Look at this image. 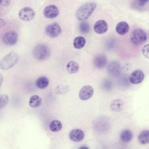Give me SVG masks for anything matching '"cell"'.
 <instances>
[{"mask_svg":"<svg viewBox=\"0 0 149 149\" xmlns=\"http://www.w3.org/2000/svg\"><path fill=\"white\" fill-rule=\"evenodd\" d=\"M97 6V4L94 2L86 3L81 6L77 10L75 15L79 20H84L91 15Z\"/></svg>","mask_w":149,"mask_h":149,"instance_id":"6da1fadb","label":"cell"},{"mask_svg":"<svg viewBox=\"0 0 149 149\" xmlns=\"http://www.w3.org/2000/svg\"><path fill=\"white\" fill-rule=\"evenodd\" d=\"M19 58L17 53L13 51L11 52L1 59L0 63V68L3 70L10 68L17 63Z\"/></svg>","mask_w":149,"mask_h":149,"instance_id":"7a4b0ae2","label":"cell"},{"mask_svg":"<svg viewBox=\"0 0 149 149\" xmlns=\"http://www.w3.org/2000/svg\"><path fill=\"white\" fill-rule=\"evenodd\" d=\"M33 53L36 58L41 60L47 59L50 54L49 48L46 45L42 44L36 45L33 49Z\"/></svg>","mask_w":149,"mask_h":149,"instance_id":"3957f363","label":"cell"},{"mask_svg":"<svg viewBox=\"0 0 149 149\" xmlns=\"http://www.w3.org/2000/svg\"><path fill=\"white\" fill-rule=\"evenodd\" d=\"M147 36L146 32L142 29L138 28L134 30L130 35L132 42L138 45L144 43L146 40Z\"/></svg>","mask_w":149,"mask_h":149,"instance_id":"277c9868","label":"cell"},{"mask_svg":"<svg viewBox=\"0 0 149 149\" xmlns=\"http://www.w3.org/2000/svg\"><path fill=\"white\" fill-rule=\"evenodd\" d=\"M61 29L57 23H54L47 25L45 29V32L49 37L54 38L57 37L61 33Z\"/></svg>","mask_w":149,"mask_h":149,"instance_id":"5b68a950","label":"cell"},{"mask_svg":"<svg viewBox=\"0 0 149 149\" xmlns=\"http://www.w3.org/2000/svg\"><path fill=\"white\" fill-rule=\"evenodd\" d=\"M18 15L19 17L22 20L28 21L33 18L35 13L32 8L30 7H26L20 10Z\"/></svg>","mask_w":149,"mask_h":149,"instance_id":"8992f818","label":"cell"},{"mask_svg":"<svg viewBox=\"0 0 149 149\" xmlns=\"http://www.w3.org/2000/svg\"><path fill=\"white\" fill-rule=\"evenodd\" d=\"M18 39V34L14 31H10L6 33L3 38V43L8 45H12L15 44Z\"/></svg>","mask_w":149,"mask_h":149,"instance_id":"52a82bcc","label":"cell"},{"mask_svg":"<svg viewBox=\"0 0 149 149\" xmlns=\"http://www.w3.org/2000/svg\"><path fill=\"white\" fill-rule=\"evenodd\" d=\"M94 89L90 86L86 85L82 87L79 92V97L81 100H86L91 98L94 93Z\"/></svg>","mask_w":149,"mask_h":149,"instance_id":"ba28073f","label":"cell"},{"mask_svg":"<svg viewBox=\"0 0 149 149\" xmlns=\"http://www.w3.org/2000/svg\"><path fill=\"white\" fill-rule=\"evenodd\" d=\"M59 11L57 7L53 5L46 6L43 11L44 16L48 18H54L58 16Z\"/></svg>","mask_w":149,"mask_h":149,"instance_id":"9c48e42d","label":"cell"},{"mask_svg":"<svg viewBox=\"0 0 149 149\" xmlns=\"http://www.w3.org/2000/svg\"><path fill=\"white\" fill-rule=\"evenodd\" d=\"M144 75L143 72L139 70L132 72L130 75V81L134 84H138L141 82L144 79Z\"/></svg>","mask_w":149,"mask_h":149,"instance_id":"30bf717a","label":"cell"},{"mask_svg":"<svg viewBox=\"0 0 149 149\" xmlns=\"http://www.w3.org/2000/svg\"><path fill=\"white\" fill-rule=\"evenodd\" d=\"M121 66L119 63L116 61H113L108 65L107 71L109 73L113 76L118 75L120 73Z\"/></svg>","mask_w":149,"mask_h":149,"instance_id":"8fae6325","label":"cell"},{"mask_svg":"<svg viewBox=\"0 0 149 149\" xmlns=\"http://www.w3.org/2000/svg\"><path fill=\"white\" fill-rule=\"evenodd\" d=\"M69 136L71 140L74 142H79L84 138V134L83 131L79 129H74L70 132Z\"/></svg>","mask_w":149,"mask_h":149,"instance_id":"7c38bea8","label":"cell"},{"mask_svg":"<svg viewBox=\"0 0 149 149\" xmlns=\"http://www.w3.org/2000/svg\"><path fill=\"white\" fill-rule=\"evenodd\" d=\"M107 63L106 56L103 54H100L96 56L93 60V64L97 68L102 69L104 68Z\"/></svg>","mask_w":149,"mask_h":149,"instance_id":"4fadbf2b","label":"cell"},{"mask_svg":"<svg viewBox=\"0 0 149 149\" xmlns=\"http://www.w3.org/2000/svg\"><path fill=\"white\" fill-rule=\"evenodd\" d=\"M108 28L107 22L104 20H98L96 22L94 26L95 31L98 34H102L106 32Z\"/></svg>","mask_w":149,"mask_h":149,"instance_id":"5bb4252c","label":"cell"},{"mask_svg":"<svg viewBox=\"0 0 149 149\" xmlns=\"http://www.w3.org/2000/svg\"><path fill=\"white\" fill-rule=\"evenodd\" d=\"M129 30L128 24L125 22H121L118 23L116 27V32L120 35H124Z\"/></svg>","mask_w":149,"mask_h":149,"instance_id":"9a60e30c","label":"cell"},{"mask_svg":"<svg viewBox=\"0 0 149 149\" xmlns=\"http://www.w3.org/2000/svg\"><path fill=\"white\" fill-rule=\"evenodd\" d=\"M149 1L135 0L132 3V7L134 9L139 11L144 10L146 9Z\"/></svg>","mask_w":149,"mask_h":149,"instance_id":"2e32d148","label":"cell"},{"mask_svg":"<svg viewBox=\"0 0 149 149\" xmlns=\"http://www.w3.org/2000/svg\"><path fill=\"white\" fill-rule=\"evenodd\" d=\"M49 84V79L45 76L40 77L38 78L36 82V86L41 89L46 88L48 86Z\"/></svg>","mask_w":149,"mask_h":149,"instance_id":"e0dca14e","label":"cell"},{"mask_svg":"<svg viewBox=\"0 0 149 149\" xmlns=\"http://www.w3.org/2000/svg\"><path fill=\"white\" fill-rule=\"evenodd\" d=\"M132 132L129 130H123L120 133V139L124 142L127 143L130 142L132 140Z\"/></svg>","mask_w":149,"mask_h":149,"instance_id":"ac0fdd59","label":"cell"},{"mask_svg":"<svg viewBox=\"0 0 149 149\" xmlns=\"http://www.w3.org/2000/svg\"><path fill=\"white\" fill-rule=\"evenodd\" d=\"M79 68L78 64L74 61H70L66 66V69L68 72L71 74H75L77 73Z\"/></svg>","mask_w":149,"mask_h":149,"instance_id":"d6986e66","label":"cell"},{"mask_svg":"<svg viewBox=\"0 0 149 149\" xmlns=\"http://www.w3.org/2000/svg\"><path fill=\"white\" fill-rule=\"evenodd\" d=\"M70 90V87L68 85L61 84L58 85L56 87L55 91L58 95H64L65 94Z\"/></svg>","mask_w":149,"mask_h":149,"instance_id":"ffe728a7","label":"cell"},{"mask_svg":"<svg viewBox=\"0 0 149 149\" xmlns=\"http://www.w3.org/2000/svg\"><path fill=\"white\" fill-rule=\"evenodd\" d=\"M86 40L83 36H79L76 37L73 41V45L74 47L79 49L83 48L85 45Z\"/></svg>","mask_w":149,"mask_h":149,"instance_id":"44dd1931","label":"cell"},{"mask_svg":"<svg viewBox=\"0 0 149 149\" xmlns=\"http://www.w3.org/2000/svg\"><path fill=\"white\" fill-rule=\"evenodd\" d=\"M138 139L139 142L143 144L148 143L149 141V132L148 130H146L142 132L139 136Z\"/></svg>","mask_w":149,"mask_h":149,"instance_id":"7402d4cb","label":"cell"},{"mask_svg":"<svg viewBox=\"0 0 149 149\" xmlns=\"http://www.w3.org/2000/svg\"><path fill=\"white\" fill-rule=\"evenodd\" d=\"M42 99L38 95H34L30 98L29 104L32 107H37L39 106L41 104Z\"/></svg>","mask_w":149,"mask_h":149,"instance_id":"603a6c76","label":"cell"},{"mask_svg":"<svg viewBox=\"0 0 149 149\" xmlns=\"http://www.w3.org/2000/svg\"><path fill=\"white\" fill-rule=\"evenodd\" d=\"M123 102L120 99H116L112 101L110 105L111 109L114 111H119L123 107Z\"/></svg>","mask_w":149,"mask_h":149,"instance_id":"cb8c5ba5","label":"cell"},{"mask_svg":"<svg viewBox=\"0 0 149 149\" xmlns=\"http://www.w3.org/2000/svg\"><path fill=\"white\" fill-rule=\"evenodd\" d=\"M62 127L61 122L59 120H55L52 121L49 125L50 130L54 132H56L60 130Z\"/></svg>","mask_w":149,"mask_h":149,"instance_id":"d4e9b609","label":"cell"},{"mask_svg":"<svg viewBox=\"0 0 149 149\" xmlns=\"http://www.w3.org/2000/svg\"><path fill=\"white\" fill-rule=\"evenodd\" d=\"M79 29L80 31L84 34L88 33L90 30V27L88 23L82 22L79 25Z\"/></svg>","mask_w":149,"mask_h":149,"instance_id":"484cf974","label":"cell"},{"mask_svg":"<svg viewBox=\"0 0 149 149\" xmlns=\"http://www.w3.org/2000/svg\"><path fill=\"white\" fill-rule=\"evenodd\" d=\"M8 101L9 98L7 95L5 94L0 95V109L5 107Z\"/></svg>","mask_w":149,"mask_h":149,"instance_id":"4316f807","label":"cell"},{"mask_svg":"<svg viewBox=\"0 0 149 149\" xmlns=\"http://www.w3.org/2000/svg\"><path fill=\"white\" fill-rule=\"evenodd\" d=\"M102 85L104 89L107 90H109L112 87V83L110 81L107 79L104 81Z\"/></svg>","mask_w":149,"mask_h":149,"instance_id":"83f0119b","label":"cell"},{"mask_svg":"<svg viewBox=\"0 0 149 149\" xmlns=\"http://www.w3.org/2000/svg\"><path fill=\"white\" fill-rule=\"evenodd\" d=\"M142 53L146 58H149V45L148 44L145 45L143 48Z\"/></svg>","mask_w":149,"mask_h":149,"instance_id":"f1b7e54d","label":"cell"},{"mask_svg":"<svg viewBox=\"0 0 149 149\" xmlns=\"http://www.w3.org/2000/svg\"><path fill=\"white\" fill-rule=\"evenodd\" d=\"M10 0H0V5L6 6L9 5L10 3Z\"/></svg>","mask_w":149,"mask_h":149,"instance_id":"f546056e","label":"cell"},{"mask_svg":"<svg viewBox=\"0 0 149 149\" xmlns=\"http://www.w3.org/2000/svg\"><path fill=\"white\" fill-rule=\"evenodd\" d=\"M6 24L5 21L3 19L0 18V29L4 26Z\"/></svg>","mask_w":149,"mask_h":149,"instance_id":"4dcf8cb0","label":"cell"},{"mask_svg":"<svg viewBox=\"0 0 149 149\" xmlns=\"http://www.w3.org/2000/svg\"><path fill=\"white\" fill-rule=\"evenodd\" d=\"M3 80V77L2 75L0 74V86L2 84Z\"/></svg>","mask_w":149,"mask_h":149,"instance_id":"1f68e13d","label":"cell"},{"mask_svg":"<svg viewBox=\"0 0 149 149\" xmlns=\"http://www.w3.org/2000/svg\"><path fill=\"white\" fill-rule=\"evenodd\" d=\"M79 149H89L86 146H83L79 148Z\"/></svg>","mask_w":149,"mask_h":149,"instance_id":"d6a6232c","label":"cell"}]
</instances>
